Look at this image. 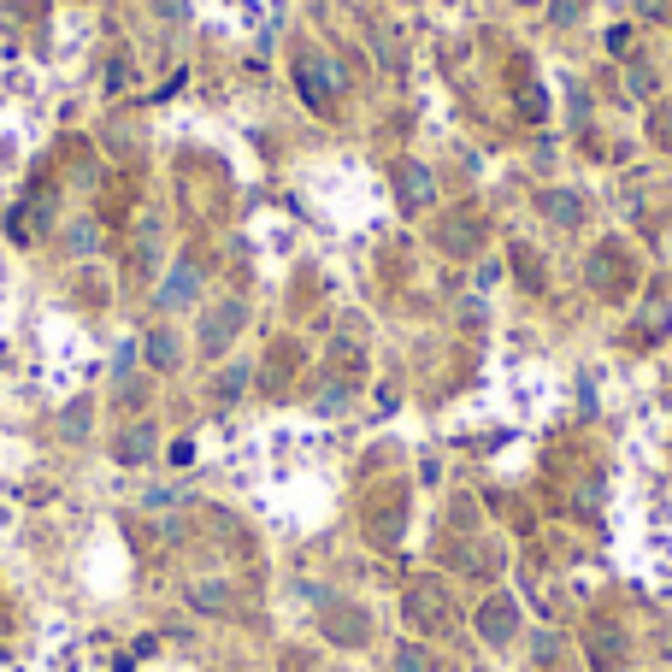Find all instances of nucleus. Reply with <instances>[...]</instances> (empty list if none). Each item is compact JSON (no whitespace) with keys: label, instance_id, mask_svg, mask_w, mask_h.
Returning <instances> with one entry per match:
<instances>
[{"label":"nucleus","instance_id":"obj_9","mask_svg":"<svg viewBox=\"0 0 672 672\" xmlns=\"http://www.w3.org/2000/svg\"><path fill=\"white\" fill-rule=\"evenodd\" d=\"M148 360H153V366H171V360H178V349H171L166 337H153V342H148Z\"/></svg>","mask_w":672,"mask_h":672},{"label":"nucleus","instance_id":"obj_2","mask_svg":"<svg viewBox=\"0 0 672 672\" xmlns=\"http://www.w3.org/2000/svg\"><path fill=\"white\" fill-rule=\"evenodd\" d=\"M513 631H520V608H513V596L478 601V637H484V643H508Z\"/></svg>","mask_w":672,"mask_h":672},{"label":"nucleus","instance_id":"obj_3","mask_svg":"<svg viewBox=\"0 0 672 672\" xmlns=\"http://www.w3.org/2000/svg\"><path fill=\"white\" fill-rule=\"evenodd\" d=\"M324 637H331V643H342V649H360L372 637V619L360 614V608H349V601H342V608H331L324 614Z\"/></svg>","mask_w":672,"mask_h":672},{"label":"nucleus","instance_id":"obj_8","mask_svg":"<svg viewBox=\"0 0 672 672\" xmlns=\"http://www.w3.org/2000/svg\"><path fill=\"white\" fill-rule=\"evenodd\" d=\"M296 72H301V89H307V100H313V107L324 113V77H319V65H313V60H301Z\"/></svg>","mask_w":672,"mask_h":672},{"label":"nucleus","instance_id":"obj_1","mask_svg":"<svg viewBox=\"0 0 672 672\" xmlns=\"http://www.w3.org/2000/svg\"><path fill=\"white\" fill-rule=\"evenodd\" d=\"M407 619H413V626H419V631H430V637H442L448 626H455V608H448V590H442V584H413V590H407Z\"/></svg>","mask_w":672,"mask_h":672},{"label":"nucleus","instance_id":"obj_10","mask_svg":"<svg viewBox=\"0 0 672 672\" xmlns=\"http://www.w3.org/2000/svg\"><path fill=\"white\" fill-rule=\"evenodd\" d=\"M437 672H455V666H437Z\"/></svg>","mask_w":672,"mask_h":672},{"label":"nucleus","instance_id":"obj_4","mask_svg":"<svg viewBox=\"0 0 672 672\" xmlns=\"http://www.w3.org/2000/svg\"><path fill=\"white\" fill-rule=\"evenodd\" d=\"M590 666L596 672H619V666H626V637H619L614 626L590 631Z\"/></svg>","mask_w":672,"mask_h":672},{"label":"nucleus","instance_id":"obj_6","mask_svg":"<svg viewBox=\"0 0 672 672\" xmlns=\"http://www.w3.org/2000/svg\"><path fill=\"white\" fill-rule=\"evenodd\" d=\"M148 448H153V437H148V430H125L113 455H118V467H136V460H148Z\"/></svg>","mask_w":672,"mask_h":672},{"label":"nucleus","instance_id":"obj_7","mask_svg":"<svg viewBox=\"0 0 672 672\" xmlns=\"http://www.w3.org/2000/svg\"><path fill=\"white\" fill-rule=\"evenodd\" d=\"M395 672H437V661H430V649L402 643V649H395Z\"/></svg>","mask_w":672,"mask_h":672},{"label":"nucleus","instance_id":"obj_5","mask_svg":"<svg viewBox=\"0 0 672 672\" xmlns=\"http://www.w3.org/2000/svg\"><path fill=\"white\" fill-rule=\"evenodd\" d=\"M189 608H201V614H231V608H236V590H231V584H218V578L189 584Z\"/></svg>","mask_w":672,"mask_h":672}]
</instances>
